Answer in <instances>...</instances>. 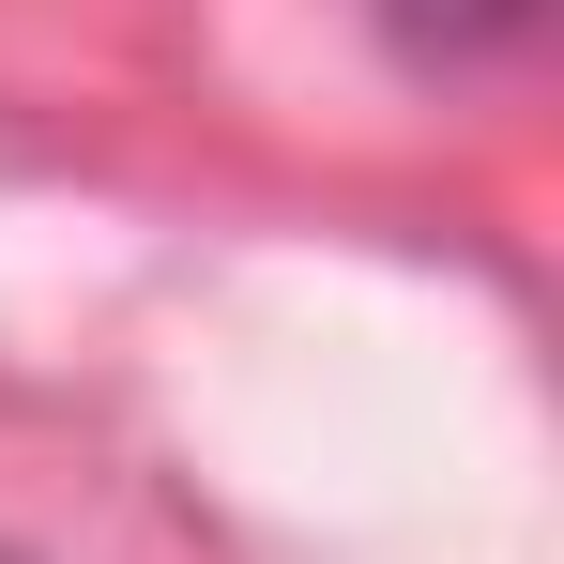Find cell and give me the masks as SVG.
<instances>
[{
    "mask_svg": "<svg viewBox=\"0 0 564 564\" xmlns=\"http://www.w3.org/2000/svg\"><path fill=\"white\" fill-rule=\"evenodd\" d=\"M381 31H397V62L458 77V62H503V46L534 31V0H381Z\"/></svg>",
    "mask_w": 564,
    "mask_h": 564,
    "instance_id": "cell-1",
    "label": "cell"
}]
</instances>
